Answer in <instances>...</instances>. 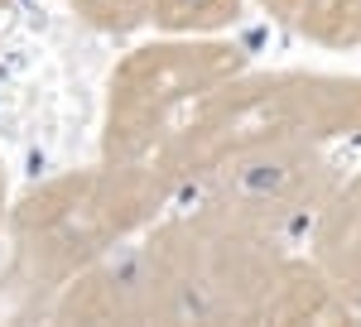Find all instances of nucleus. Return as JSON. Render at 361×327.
I'll list each match as a JSON object with an SVG mask.
<instances>
[{
	"label": "nucleus",
	"instance_id": "nucleus-1",
	"mask_svg": "<svg viewBox=\"0 0 361 327\" xmlns=\"http://www.w3.org/2000/svg\"><path fill=\"white\" fill-rule=\"evenodd\" d=\"M173 197L178 192L154 164L116 159L34 183L5 212L10 260L0 274V294L10 299V313H44L73 274L87 270L111 245L154 226Z\"/></svg>",
	"mask_w": 361,
	"mask_h": 327
},
{
	"label": "nucleus",
	"instance_id": "nucleus-2",
	"mask_svg": "<svg viewBox=\"0 0 361 327\" xmlns=\"http://www.w3.org/2000/svg\"><path fill=\"white\" fill-rule=\"evenodd\" d=\"M255 140H361V78L347 73H236L154 154L178 197L212 164Z\"/></svg>",
	"mask_w": 361,
	"mask_h": 327
},
{
	"label": "nucleus",
	"instance_id": "nucleus-3",
	"mask_svg": "<svg viewBox=\"0 0 361 327\" xmlns=\"http://www.w3.org/2000/svg\"><path fill=\"white\" fill-rule=\"evenodd\" d=\"M154 270V323H260L289 241L226 221L207 207L145 226Z\"/></svg>",
	"mask_w": 361,
	"mask_h": 327
},
{
	"label": "nucleus",
	"instance_id": "nucleus-4",
	"mask_svg": "<svg viewBox=\"0 0 361 327\" xmlns=\"http://www.w3.org/2000/svg\"><path fill=\"white\" fill-rule=\"evenodd\" d=\"M236 73H246V54L226 39L164 34L159 44L130 49L106 82L102 159L149 164Z\"/></svg>",
	"mask_w": 361,
	"mask_h": 327
},
{
	"label": "nucleus",
	"instance_id": "nucleus-5",
	"mask_svg": "<svg viewBox=\"0 0 361 327\" xmlns=\"http://www.w3.org/2000/svg\"><path fill=\"white\" fill-rule=\"evenodd\" d=\"M337 164L328 144L313 140H255L212 164L193 188V202L226 221H241L265 236H299L337 188Z\"/></svg>",
	"mask_w": 361,
	"mask_h": 327
},
{
	"label": "nucleus",
	"instance_id": "nucleus-6",
	"mask_svg": "<svg viewBox=\"0 0 361 327\" xmlns=\"http://www.w3.org/2000/svg\"><path fill=\"white\" fill-rule=\"evenodd\" d=\"M44 313L54 323H154V270L145 231L78 270Z\"/></svg>",
	"mask_w": 361,
	"mask_h": 327
},
{
	"label": "nucleus",
	"instance_id": "nucleus-7",
	"mask_svg": "<svg viewBox=\"0 0 361 327\" xmlns=\"http://www.w3.org/2000/svg\"><path fill=\"white\" fill-rule=\"evenodd\" d=\"M308 245L323 274L361 308V173L337 178L318 217L308 221Z\"/></svg>",
	"mask_w": 361,
	"mask_h": 327
},
{
	"label": "nucleus",
	"instance_id": "nucleus-8",
	"mask_svg": "<svg viewBox=\"0 0 361 327\" xmlns=\"http://www.w3.org/2000/svg\"><path fill=\"white\" fill-rule=\"evenodd\" d=\"M352 318H361V308L323 274L313 255H284L260 303V323H352Z\"/></svg>",
	"mask_w": 361,
	"mask_h": 327
},
{
	"label": "nucleus",
	"instance_id": "nucleus-9",
	"mask_svg": "<svg viewBox=\"0 0 361 327\" xmlns=\"http://www.w3.org/2000/svg\"><path fill=\"white\" fill-rule=\"evenodd\" d=\"M260 5L318 49H361V0H260Z\"/></svg>",
	"mask_w": 361,
	"mask_h": 327
},
{
	"label": "nucleus",
	"instance_id": "nucleus-10",
	"mask_svg": "<svg viewBox=\"0 0 361 327\" xmlns=\"http://www.w3.org/2000/svg\"><path fill=\"white\" fill-rule=\"evenodd\" d=\"M241 15L246 0H149V25L183 39H217L222 29L241 25Z\"/></svg>",
	"mask_w": 361,
	"mask_h": 327
},
{
	"label": "nucleus",
	"instance_id": "nucleus-11",
	"mask_svg": "<svg viewBox=\"0 0 361 327\" xmlns=\"http://www.w3.org/2000/svg\"><path fill=\"white\" fill-rule=\"evenodd\" d=\"M73 5V15L82 20L87 29H97V34H135V29L149 25V0H68Z\"/></svg>",
	"mask_w": 361,
	"mask_h": 327
},
{
	"label": "nucleus",
	"instance_id": "nucleus-12",
	"mask_svg": "<svg viewBox=\"0 0 361 327\" xmlns=\"http://www.w3.org/2000/svg\"><path fill=\"white\" fill-rule=\"evenodd\" d=\"M5 212H10V197H5V164H0V231H5Z\"/></svg>",
	"mask_w": 361,
	"mask_h": 327
}]
</instances>
